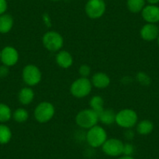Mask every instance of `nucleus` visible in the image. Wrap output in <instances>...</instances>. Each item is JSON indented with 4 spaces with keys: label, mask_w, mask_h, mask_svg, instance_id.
Instances as JSON below:
<instances>
[{
    "label": "nucleus",
    "mask_w": 159,
    "mask_h": 159,
    "mask_svg": "<svg viewBox=\"0 0 159 159\" xmlns=\"http://www.w3.org/2000/svg\"><path fill=\"white\" fill-rule=\"evenodd\" d=\"M42 72L37 66L33 64L27 65L22 72V77L24 83L32 87L38 84L42 80Z\"/></svg>",
    "instance_id": "obj_7"
},
{
    "label": "nucleus",
    "mask_w": 159,
    "mask_h": 159,
    "mask_svg": "<svg viewBox=\"0 0 159 159\" xmlns=\"http://www.w3.org/2000/svg\"><path fill=\"white\" fill-rule=\"evenodd\" d=\"M43 20L44 22H45V24H46L47 26H48V27L51 26V20H50L49 16H48L47 13H45V14L43 15Z\"/></svg>",
    "instance_id": "obj_30"
},
{
    "label": "nucleus",
    "mask_w": 159,
    "mask_h": 159,
    "mask_svg": "<svg viewBox=\"0 0 159 159\" xmlns=\"http://www.w3.org/2000/svg\"><path fill=\"white\" fill-rule=\"evenodd\" d=\"M142 17L148 24H155L159 22V7L155 5L144 7L141 11Z\"/></svg>",
    "instance_id": "obj_11"
},
{
    "label": "nucleus",
    "mask_w": 159,
    "mask_h": 159,
    "mask_svg": "<svg viewBox=\"0 0 159 159\" xmlns=\"http://www.w3.org/2000/svg\"><path fill=\"white\" fill-rule=\"evenodd\" d=\"M134 152V147L131 143H126L123 145V154L126 156H131Z\"/></svg>",
    "instance_id": "obj_26"
},
{
    "label": "nucleus",
    "mask_w": 159,
    "mask_h": 159,
    "mask_svg": "<svg viewBox=\"0 0 159 159\" xmlns=\"http://www.w3.org/2000/svg\"><path fill=\"white\" fill-rule=\"evenodd\" d=\"M91 67L86 64L80 66V67L79 68V73L80 74L81 77H88L91 73Z\"/></svg>",
    "instance_id": "obj_25"
},
{
    "label": "nucleus",
    "mask_w": 159,
    "mask_h": 159,
    "mask_svg": "<svg viewBox=\"0 0 159 159\" xmlns=\"http://www.w3.org/2000/svg\"><path fill=\"white\" fill-rule=\"evenodd\" d=\"M8 7L7 0H0V15H2L6 13Z\"/></svg>",
    "instance_id": "obj_28"
},
{
    "label": "nucleus",
    "mask_w": 159,
    "mask_h": 159,
    "mask_svg": "<svg viewBox=\"0 0 159 159\" xmlns=\"http://www.w3.org/2000/svg\"><path fill=\"white\" fill-rule=\"evenodd\" d=\"M0 58H1V52H0Z\"/></svg>",
    "instance_id": "obj_35"
},
{
    "label": "nucleus",
    "mask_w": 159,
    "mask_h": 159,
    "mask_svg": "<svg viewBox=\"0 0 159 159\" xmlns=\"http://www.w3.org/2000/svg\"><path fill=\"white\" fill-rule=\"evenodd\" d=\"M123 145L124 143L122 142V140L116 138L107 139L106 141L102 145V151L109 156H119L123 154Z\"/></svg>",
    "instance_id": "obj_9"
},
{
    "label": "nucleus",
    "mask_w": 159,
    "mask_h": 159,
    "mask_svg": "<svg viewBox=\"0 0 159 159\" xmlns=\"http://www.w3.org/2000/svg\"><path fill=\"white\" fill-rule=\"evenodd\" d=\"M34 118L40 123H45L50 121L55 115V107L48 102H41L35 108Z\"/></svg>",
    "instance_id": "obj_5"
},
{
    "label": "nucleus",
    "mask_w": 159,
    "mask_h": 159,
    "mask_svg": "<svg viewBox=\"0 0 159 159\" xmlns=\"http://www.w3.org/2000/svg\"><path fill=\"white\" fill-rule=\"evenodd\" d=\"M99 121L98 114L91 108L80 111L76 116V123L80 127L89 129L98 125Z\"/></svg>",
    "instance_id": "obj_1"
},
{
    "label": "nucleus",
    "mask_w": 159,
    "mask_h": 159,
    "mask_svg": "<svg viewBox=\"0 0 159 159\" xmlns=\"http://www.w3.org/2000/svg\"><path fill=\"white\" fill-rule=\"evenodd\" d=\"M56 62L58 65L63 69H68L73 65V59L72 55L70 54L69 52L65 51H60L57 54L56 58Z\"/></svg>",
    "instance_id": "obj_14"
},
{
    "label": "nucleus",
    "mask_w": 159,
    "mask_h": 159,
    "mask_svg": "<svg viewBox=\"0 0 159 159\" xmlns=\"http://www.w3.org/2000/svg\"><path fill=\"white\" fill-rule=\"evenodd\" d=\"M104 104H105L104 99L99 95L94 96L90 100V107H91V109L96 111L98 115L105 109L104 108Z\"/></svg>",
    "instance_id": "obj_20"
},
{
    "label": "nucleus",
    "mask_w": 159,
    "mask_h": 159,
    "mask_svg": "<svg viewBox=\"0 0 159 159\" xmlns=\"http://www.w3.org/2000/svg\"><path fill=\"white\" fill-rule=\"evenodd\" d=\"M88 144L92 148H98L103 145L107 140V133L103 127L96 125L88 129L86 135Z\"/></svg>",
    "instance_id": "obj_4"
},
{
    "label": "nucleus",
    "mask_w": 159,
    "mask_h": 159,
    "mask_svg": "<svg viewBox=\"0 0 159 159\" xmlns=\"http://www.w3.org/2000/svg\"><path fill=\"white\" fill-rule=\"evenodd\" d=\"M28 117H29V115H28V112H27V111L22 108H17V109H16L13 114V119H14L16 122H17V123H24V122L27 121Z\"/></svg>",
    "instance_id": "obj_23"
},
{
    "label": "nucleus",
    "mask_w": 159,
    "mask_h": 159,
    "mask_svg": "<svg viewBox=\"0 0 159 159\" xmlns=\"http://www.w3.org/2000/svg\"><path fill=\"white\" fill-rule=\"evenodd\" d=\"M51 1H54V2H57V1H59V0H51Z\"/></svg>",
    "instance_id": "obj_34"
},
{
    "label": "nucleus",
    "mask_w": 159,
    "mask_h": 159,
    "mask_svg": "<svg viewBox=\"0 0 159 159\" xmlns=\"http://www.w3.org/2000/svg\"><path fill=\"white\" fill-rule=\"evenodd\" d=\"M137 112L130 108L122 109L116 115V123L120 127L125 129H130L134 127L137 123Z\"/></svg>",
    "instance_id": "obj_2"
},
{
    "label": "nucleus",
    "mask_w": 159,
    "mask_h": 159,
    "mask_svg": "<svg viewBox=\"0 0 159 159\" xmlns=\"http://www.w3.org/2000/svg\"><path fill=\"white\" fill-rule=\"evenodd\" d=\"M157 44H158V46H159V36L158 38H157Z\"/></svg>",
    "instance_id": "obj_33"
},
{
    "label": "nucleus",
    "mask_w": 159,
    "mask_h": 159,
    "mask_svg": "<svg viewBox=\"0 0 159 159\" xmlns=\"http://www.w3.org/2000/svg\"><path fill=\"white\" fill-rule=\"evenodd\" d=\"M62 35L54 30L46 32L42 38V43L47 50L51 52L59 51L63 46Z\"/></svg>",
    "instance_id": "obj_6"
},
{
    "label": "nucleus",
    "mask_w": 159,
    "mask_h": 159,
    "mask_svg": "<svg viewBox=\"0 0 159 159\" xmlns=\"http://www.w3.org/2000/svg\"><path fill=\"white\" fill-rule=\"evenodd\" d=\"M119 159H134V157H131V156H126V155H124V156H123V157H119Z\"/></svg>",
    "instance_id": "obj_32"
},
{
    "label": "nucleus",
    "mask_w": 159,
    "mask_h": 159,
    "mask_svg": "<svg viewBox=\"0 0 159 159\" xmlns=\"http://www.w3.org/2000/svg\"><path fill=\"white\" fill-rule=\"evenodd\" d=\"M0 60L7 66H13L16 65L19 60V53L13 47L7 46L1 52Z\"/></svg>",
    "instance_id": "obj_10"
},
{
    "label": "nucleus",
    "mask_w": 159,
    "mask_h": 159,
    "mask_svg": "<svg viewBox=\"0 0 159 159\" xmlns=\"http://www.w3.org/2000/svg\"><path fill=\"white\" fill-rule=\"evenodd\" d=\"M125 137L127 140H132L134 137V133L132 129H128L125 132Z\"/></svg>",
    "instance_id": "obj_29"
},
{
    "label": "nucleus",
    "mask_w": 159,
    "mask_h": 159,
    "mask_svg": "<svg viewBox=\"0 0 159 159\" xmlns=\"http://www.w3.org/2000/svg\"><path fill=\"white\" fill-rule=\"evenodd\" d=\"M12 138V132L10 127L4 124H0V143L6 144Z\"/></svg>",
    "instance_id": "obj_21"
},
{
    "label": "nucleus",
    "mask_w": 159,
    "mask_h": 159,
    "mask_svg": "<svg viewBox=\"0 0 159 159\" xmlns=\"http://www.w3.org/2000/svg\"><path fill=\"white\" fill-rule=\"evenodd\" d=\"M34 98V93L30 88H24L20 91L18 94L19 102L22 105H27L31 103Z\"/></svg>",
    "instance_id": "obj_15"
},
{
    "label": "nucleus",
    "mask_w": 159,
    "mask_h": 159,
    "mask_svg": "<svg viewBox=\"0 0 159 159\" xmlns=\"http://www.w3.org/2000/svg\"><path fill=\"white\" fill-rule=\"evenodd\" d=\"M116 115L111 109H104L98 115L99 121L105 125H111L116 123Z\"/></svg>",
    "instance_id": "obj_17"
},
{
    "label": "nucleus",
    "mask_w": 159,
    "mask_h": 159,
    "mask_svg": "<svg viewBox=\"0 0 159 159\" xmlns=\"http://www.w3.org/2000/svg\"><path fill=\"white\" fill-rule=\"evenodd\" d=\"M9 73H10V70H9L8 66H7L5 65L0 66V77H7L9 75Z\"/></svg>",
    "instance_id": "obj_27"
},
{
    "label": "nucleus",
    "mask_w": 159,
    "mask_h": 159,
    "mask_svg": "<svg viewBox=\"0 0 159 159\" xmlns=\"http://www.w3.org/2000/svg\"><path fill=\"white\" fill-rule=\"evenodd\" d=\"M137 79L142 85H144V86L148 85L151 82V79H150L149 76L143 72H140V73H137Z\"/></svg>",
    "instance_id": "obj_24"
},
{
    "label": "nucleus",
    "mask_w": 159,
    "mask_h": 159,
    "mask_svg": "<svg viewBox=\"0 0 159 159\" xmlns=\"http://www.w3.org/2000/svg\"><path fill=\"white\" fill-rule=\"evenodd\" d=\"M91 83L94 87L99 89H104L108 87V85L111 83V80L109 76L105 73L102 72H98L93 75Z\"/></svg>",
    "instance_id": "obj_13"
},
{
    "label": "nucleus",
    "mask_w": 159,
    "mask_h": 159,
    "mask_svg": "<svg viewBox=\"0 0 159 159\" xmlns=\"http://www.w3.org/2000/svg\"><path fill=\"white\" fill-rule=\"evenodd\" d=\"M92 83L87 77L78 78L70 87V93L77 98H83L91 93Z\"/></svg>",
    "instance_id": "obj_3"
},
{
    "label": "nucleus",
    "mask_w": 159,
    "mask_h": 159,
    "mask_svg": "<svg viewBox=\"0 0 159 159\" xmlns=\"http://www.w3.org/2000/svg\"><path fill=\"white\" fill-rule=\"evenodd\" d=\"M150 5H156L159 2V0H146Z\"/></svg>",
    "instance_id": "obj_31"
},
{
    "label": "nucleus",
    "mask_w": 159,
    "mask_h": 159,
    "mask_svg": "<svg viewBox=\"0 0 159 159\" xmlns=\"http://www.w3.org/2000/svg\"><path fill=\"white\" fill-rule=\"evenodd\" d=\"M146 0H127L126 6L131 13H137L143 10L145 7Z\"/></svg>",
    "instance_id": "obj_19"
},
{
    "label": "nucleus",
    "mask_w": 159,
    "mask_h": 159,
    "mask_svg": "<svg viewBox=\"0 0 159 159\" xmlns=\"http://www.w3.org/2000/svg\"><path fill=\"white\" fill-rule=\"evenodd\" d=\"M13 26V19L10 14L0 15V33L7 34L11 30Z\"/></svg>",
    "instance_id": "obj_16"
},
{
    "label": "nucleus",
    "mask_w": 159,
    "mask_h": 159,
    "mask_svg": "<svg viewBox=\"0 0 159 159\" xmlns=\"http://www.w3.org/2000/svg\"><path fill=\"white\" fill-rule=\"evenodd\" d=\"M140 36L145 41H154L159 36V27L154 24H147L140 29Z\"/></svg>",
    "instance_id": "obj_12"
},
{
    "label": "nucleus",
    "mask_w": 159,
    "mask_h": 159,
    "mask_svg": "<svg viewBox=\"0 0 159 159\" xmlns=\"http://www.w3.org/2000/svg\"><path fill=\"white\" fill-rule=\"evenodd\" d=\"M154 129L153 123L150 120H142L137 124V131L140 135H148L151 134Z\"/></svg>",
    "instance_id": "obj_18"
},
{
    "label": "nucleus",
    "mask_w": 159,
    "mask_h": 159,
    "mask_svg": "<svg viewBox=\"0 0 159 159\" xmlns=\"http://www.w3.org/2000/svg\"><path fill=\"white\" fill-rule=\"evenodd\" d=\"M12 117V111L10 107L4 103H0V123L8 122Z\"/></svg>",
    "instance_id": "obj_22"
},
{
    "label": "nucleus",
    "mask_w": 159,
    "mask_h": 159,
    "mask_svg": "<svg viewBox=\"0 0 159 159\" xmlns=\"http://www.w3.org/2000/svg\"><path fill=\"white\" fill-rule=\"evenodd\" d=\"M106 10V4L104 0H88L85 5V12L91 19H99Z\"/></svg>",
    "instance_id": "obj_8"
}]
</instances>
